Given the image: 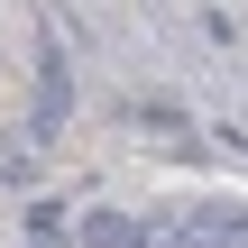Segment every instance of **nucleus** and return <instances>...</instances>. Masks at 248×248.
<instances>
[{"mask_svg":"<svg viewBox=\"0 0 248 248\" xmlns=\"http://www.w3.org/2000/svg\"><path fill=\"white\" fill-rule=\"evenodd\" d=\"M64 239H74V248H129V239H138V221H129L120 202H92V212L64 221Z\"/></svg>","mask_w":248,"mask_h":248,"instance_id":"nucleus-3","label":"nucleus"},{"mask_svg":"<svg viewBox=\"0 0 248 248\" xmlns=\"http://www.w3.org/2000/svg\"><path fill=\"white\" fill-rule=\"evenodd\" d=\"M129 248H184V221H138V239Z\"/></svg>","mask_w":248,"mask_h":248,"instance_id":"nucleus-5","label":"nucleus"},{"mask_svg":"<svg viewBox=\"0 0 248 248\" xmlns=\"http://www.w3.org/2000/svg\"><path fill=\"white\" fill-rule=\"evenodd\" d=\"M147 9H156V0H147Z\"/></svg>","mask_w":248,"mask_h":248,"instance_id":"nucleus-6","label":"nucleus"},{"mask_svg":"<svg viewBox=\"0 0 248 248\" xmlns=\"http://www.w3.org/2000/svg\"><path fill=\"white\" fill-rule=\"evenodd\" d=\"M28 248H74V239H64V202H55V193L28 212Z\"/></svg>","mask_w":248,"mask_h":248,"instance_id":"nucleus-4","label":"nucleus"},{"mask_svg":"<svg viewBox=\"0 0 248 248\" xmlns=\"http://www.w3.org/2000/svg\"><path fill=\"white\" fill-rule=\"evenodd\" d=\"M74 120V74H64V46H46L37 55V138H55Z\"/></svg>","mask_w":248,"mask_h":248,"instance_id":"nucleus-2","label":"nucleus"},{"mask_svg":"<svg viewBox=\"0 0 248 248\" xmlns=\"http://www.w3.org/2000/svg\"><path fill=\"white\" fill-rule=\"evenodd\" d=\"M184 221V248H248V202L230 193H193V212H175Z\"/></svg>","mask_w":248,"mask_h":248,"instance_id":"nucleus-1","label":"nucleus"}]
</instances>
